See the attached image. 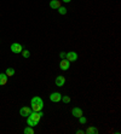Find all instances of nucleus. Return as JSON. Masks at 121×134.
I'll return each mask as SVG.
<instances>
[{
  "label": "nucleus",
  "mask_w": 121,
  "mask_h": 134,
  "mask_svg": "<svg viewBox=\"0 0 121 134\" xmlns=\"http://www.w3.org/2000/svg\"><path fill=\"white\" fill-rule=\"evenodd\" d=\"M43 116H44L43 111H31L30 114H29L28 119H27V123H28V126H30V127H35V126H38Z\"/></svg>",
  "instance_id": "nucleus-1"
},
{
  "label": "nucleus",
  "mask_w": 121,
  "mask_h": 134,
  "mask_svg": "<svg viewBox=\"0 0 121 134\" xmlns=\"http://www.w3.org/2000/svg\"><path fill=\"white\" fill-rule=\"evenodd\" d=\"M31 111H43L44 109V102L40 97H34L30 100Z\"/></svg>",
  "instance_id": "nucleus-2"
},
{
  "label": "nucleus",
  "mask_w": 121,
  "mask_h": 134,
  "mask_svg": "<svg viewBox=\"0 0 121 134\" xmlns=\"http://www.w3.org/2000/svg\"><path fill=\"white\" fill-rule=\"evenodd\" d=\"M61 99H62V94L59 92H53L50 94V100L53 103H58V102H61Z\"/></svg>",
  "instance_id": "nucleus-3"
},
{
  "label": "nucleus",
  "mask_w": 121,
  "mask_h": 134,
  "mask_svg": "<svg viewBox=\"0 0 121 134\" xmlns=\"http://www.w3.org/2000/svg\"><path fill=\"white\" fill-rule=\"evenodd\" d=\"M30 112H31V108L23 106V108H21V110H19V115H21L22 117H28Z\"/></svg>",
  "instance_id": "nucleus-4"
},
{
  "label": "nucleus",
  "mask_w": 121,
  "mask_h": 134,
  "mask_svg": "<svg viewBox=\"0 0 121 134\" xmlns=\"http://www.w3.org/2000/svg\"><path fill=\"white\" fill-rule=\"evenodd\" d=\"M59 68H61V70H63V71L68 70V69L70 68V62H69L68 59H62L61 63H59Z\"/></svg>",
  "instance_id": "nucleus-5"
},
{
  "label": "nucleus",
  "mask_w": 121,
  "mask_h": 134,
  "mask_svg": "<svg viewBox=\"0 0 121 134\" xmlns=\"http://www.w3.org/2000/svg\"><path fill=\"white\" fill-rule=\"evenodd\" d=\"M11 51H12L13 53H21L22 51H23V47H22L21 44H17V42H15V44L11 45Z\"/></svg>",
  "instance_id": "nucleus-6"
},
{
  "label": "nucleus",
  "mask_w": 121,
  "mask_h": 134,
  "mask_svg": "<svg viewBox=\"0 0 121 134\" xmlns=\"http://www.w3.org/2000/svg\"><path fill=\"white\" fill-rule=\"evenodd\" d=\"M67 58H65V59H68L69 62H75V60L78 59V53L76 52H73V51H71V52H68L67 53Z\"/></svg>",
  "instance_id": "nucleus-7"
},
{
  "label": "nucleus",
  "mask_w": 121,
  "mask_h": 134,
  "mask_svg": "<svg viewBox=\"0 0 121 134\" xmlns=\"http://www.w3.org/2000/svg\"><path fill=\"white\" fill-rule=\"evenodd\" d=\"M71 115L74 116V117H76V119H79V117L82 116L84 114H82V110H81L80 108H74V109L71 110Z\"/></svg>",
  "instance_id": "nucleus-8"
},
{
  "label": "nucleus",
  "mask_w": 121,
  "mask_h": 134,
  "mask_svg": "<svg viewBox=\"0 0 121 134\" xmlns=\"http://www.w3.org/2000/svg\"><path fill=\"white\" fill-rule=\"evenodd\" d=\"M65 83V77L64 76H62V75H59V76H57L56 77V85L58 86V87H62V86H64Z\"/></svg>",
  "instance_id": "nucleus-9"
},
{
  "label": "nucleus",
  "mask_w": 121,
  "mask_h": 134,
  "mask_svg": "<svg viewBox=\"0 0 121 134\" xmlns=\"http://www.w3.org/2000/svg\"><path fill=\"white\" fill-rule=\"evenodd\" d=\"M50 7L53 10H57L58 7H61V1L59 0H51L50 1Z\"/></svg>",
  "instance_id": "nucleus-10"
},
{
  "label": "nucleus",
  "mask_w": 121,
  "mask_h": 134,
  "mask_svg": "<svg viewBox=\"0 0 121 134\" xmlns=\"http://www.w3.org/2000/svg\"><path fill=\"white\" fill-rule=\"evenodd\" d=\"M7 83V75L0 74V86H5Z\"/></svg>",
  "instance_id": "nucleus-11"
},
{
  "label": "nucleus",
  "mask_w": 121,
  "mask_h": 134,
  "mask_svg": "<svg viewBox=\"0 0 121 134\" xmlns=\"http://www.w3.org/2000/svg\"><path fill=\"white\" fill-rule=\"evenodd\" d=\"M86 133L87 134H94V133H98V129L96 127H88L86 129Z\"/></svg>",
  "instance_id": "nucleus-12"
},
{
  "label": "nucleus",
  "mask_w": 121,
  "mask_h": 134,
  "mask_svg": "<svg viewBox=\"0 0 121 134\" xmlns=\"http://www.w3.org/2000/svg\"><path fill=\"white\" fill-rule=\"evenodd\" d=\"M23 132H24V134H34V129H33V127H30V126H29V127H25Z\"/></svg>",
  "instance_id": "nucleus-13"
},
{
  "label": "nucleus",
  "mask_w": 121,
  "mask_h": 134,
  "mask_svg": "<svg viewBox=\"0 0 121 134\" xmlns=\"http://www.w3.org/2000/svg\"><path fill=\"white\" fill-rule=\"evenodd\" d=\"M5 74L7 75V77L12 76V75L15 74V69H12V68H7V69H6V72H5Z\"/></svg>",
  "instance_id": "nucleus-14"
},
{
  "label": "nucleus",
  "mask_w": 121,
  "mask_h": 134,
  "mask_svg": "<svg viewBox=\"0 0 121 134\" xmlns=\"http://www.w3.org/2000/svg\"><path fill=\"white\" fill-rule=\"evenodd\" d=\"M79 122H80V125H85V123L87 122V119L85 117L84 115H82V116H80V117H79Z\"/></svg>",
  "instance_id": "nucleus-15"
},
{
  "label": "nucleus",
  "mask_w": 121,
  "mask_h": 134,
  "mask_svg": "<svg viewBox=\"0 0 121 134\" xmlns=\"http://www.w3.org/2000/svg\"><path fill=\"white\" fill-rule=\"evenodd\" d=\"M63 102V103H70L71 98L69 97V96H64V97H62V99H61Z\"/></svg>",
  "instance_id": "nucleus-16"
},
{
  "label": "nucleus",
  "mask_w": 121,
  "mask_h": 134,
  "mask_svg": "<svg viewBox=\"0 0 121 134\" xmlns=\"http://www.w3.org/2000/svg\"><path fill=\"white\" fill-rule=\"evenodd\" d=\"M58 12L61 13V15H65V13H67V9H65V7H63V6H61V7H58Z\"/></svg>",
  "instance_id": "nucleus-17"
},
{
  "label": "nucleus",
  "mask_w": 121,
  "mask_h": 134,
  "mask_svg": "<svg viewBox=\"0 0 121 134\" xmlns=\"http://www.w3.org/2000/svg\"><path fill=\"white\" fill-rule=\"evenodd\" d=\"M21 53L23 54V57H24V58H29V56H30V53H29V51H27V50H23Z\"/></svg>",
  "instance_id": "nucleus-18"
},
{
  "label": "nucleus",
  "mask_w": 121,
  "mask_h": 134,
  "mask_svg": "<svg viewBox=\"0 0 121 134\" xmlns=\"http://www.w3.org/2000/svg\"><path fill=\"white\" fill-rule=\"evenodd\" d=\"M76 133H78V134H82V133H85V132H84V131H81V129H79V131L76 132Z\"/></svg>",
  "instance_id": "nucleus-19"
},
{
  "label": "nucleus",
  "mask_w": 121,
  "mask_h": 134,
  "mask_svg": "<svg viewBox=\"0 0 121 134\" xmlns=\"http://www.w3.org/2000/svg\"><path fill=\"white\" fill-rule=\"evenodd\" d=\"M62 1H64V3H70L71 0H62Z\"/></svg>",
  "instance_id": "nucleus-20"
}]
</instances>
